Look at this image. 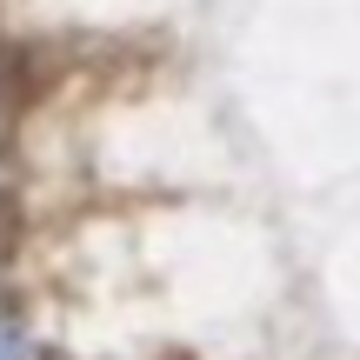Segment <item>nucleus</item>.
Returning <instances> with one entry per match:
<instances>
[{"instance_id": "1", "label": "nucleus", "mask_w": 360, "mask_h": 360, "mask_svg": "<svg viewBox=\"0 0 360 360\" xmlns=\"http://www.w3.org/2000/svg\"><path fill=\"white\" fill-rule=\"evenodd\" d=\"M0 360H40V347L27 340V327L13 314H0Z\"/></svg>"}, {"instance_id": "2", "label": "nucleus", "mask_w": 360, "mask_h": 360, "mask_svg": "<svg viewBox=\"0 0 360 360\" xmlns=\"http://www.w3.org/2000/svg\"><path fill=\"white\" fill-rule=\"evenodd\" d=\"M7 240H13V200H7V187H0V260H7Z\"/></svg>"}]
</instances>
